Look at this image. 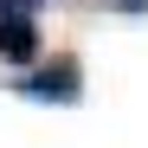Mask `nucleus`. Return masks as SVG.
<instances>
[{
  "label": "nucleus",
  "instance_id": "3",
  "mask_svg": "<svg viewBox=\"0 0 148 148\" xmlns=\"http://www.w3.org/2000/svg\"><path fill=\"white\" fill-rule=\"evenodd\" d=\"M45 7V0H0V26H7V19H32Z\"/></svg>",
  "mask_w": 148,
  "mask_h": 148
},
{
  "label": "nucleus",
  "instance_id": "4",
  "mask_svg": "<svg viewBox=\"0 0 148 148\" xmlns=\"http://www.w3.org/2000/svg\"><path fill=\"white\" fill-rule=\"evenodd\" d=\"M116 7H122V13H142V7H148V0H116Z\"/></svg>",
  "mask_w": 148,
  "mask_h": 148
},
{
  "label": "nucleus",
  "instance_id": "1",
  "mask_svg": "<svg viewBox=\"0 0 148 148\" xmlns=\"http://www.w3.org/2000/svg\"><path fill=\"white\" fill-rule=\"evenodd\" d=\"M19 97H26V103H77L84 97V64L71 52H58L52 64H39V71L19 77Z\"/></svg>",
  "mask_w": 148,
  "mask_h": 148
},
{
  "label": "nucleus",
  "instance_id": "2",
  "mask_svg": "<svg viewBox=\"0 0 148 148\" xmlns=\"http://www.w3.org/2000/svg\"><path fill=\"white\" fill-rule=\"evenodd\" d=\"M39 58V26L32 19H7L0 26V64H32Z\"/></svg>",
  "mask_w": 148,
  "mask_h": 148
}]
</instances>
